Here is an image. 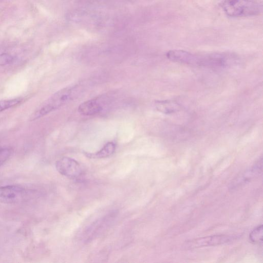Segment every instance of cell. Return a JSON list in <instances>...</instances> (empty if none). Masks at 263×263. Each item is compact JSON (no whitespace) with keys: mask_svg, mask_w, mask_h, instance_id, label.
I'll use <instances>...</instances> for the list:
<instances>
[{"mask_svg":"<svg viewBox=\"0 0 263 263\" xmlns=\"http://www.w3.org/2000/svg\"><path fill=\"white\" fill-rule=\"evenodd\" d=\"M263 235L262 225L257 226L250 233L249 238L254 243L262 242Z\"/></svg>","mask_w":263,"mask_h":263,"instance_id":"cell-10","label":"cell"},{"mask_svg":"<svg viewBox=\"0 0 263 263\" xmlns=\"http://www.w3.org/2000/svg\"><path fill=\"white\" fill-rule=\"evenodd\" d=\"M103 109V106L98 98L87 100L81 103L78 107V111L84 116L96 115Z\"/></svg>","mask_w":263,"mask_h":263,"instance_id":"cell-6","label":"cell"},{"mask_svg":"<svg viewBox=\"0 0 263 263\" xmlns=\"http://www.w3.org/2000/svg\"><path fill=\"white\" fill-rule=\"evenodd\" d=\"M116 145L112 142L106 144L104 147L96 153H85V155L90 158H103L111 155L115 152Z\"/></svg>","mask_w":263,"mask_h":263,"instance_id":"cell-8","label":"cell"},{"mask_svg":"<svg viewBox=\"0 0 263 263\" xmlns=\"http://www.w3.org/2000/svg\"><path fill=\"white\" fill-rule=\"evenodd\" d=\"M22 101L20 98L0 100V112L19 104Z\"/></svg>","mask_w":263,"mask_h":263,"instance_id":"cell-9","label":"cell"},{"mask_svg":"<svg viewBox=\"0 0 263 263\" xmlns=\"http://www.w3.org/2000/svg\"><path fill=\"white\" fill-rule=\"evenodd\" d=\"M12 150L9 148H0V166L10 157Z\"/></svg>","mask_w":263,"mask_h":263,"instance_id":"cell-11","label":"cell"},{"mask_svg":"<svg viewBox=\"0 0 263 263\" xmlns=\"http://www.w3.org/2000/svg\"><path fill=\"white\" fill-rule=\"evenodd\" d=\"M26 189L17 185H8L0 186V202L17 203L29 197Z\"/></svg>","mask_w":263,"mask_h":263,"instance_id":"cell-3","label":"cell"},{"mask_svg":"<svg viewBox=\"0 0 263 263\" xmlns=\"http://www.w3.org/2000/svg\"><path fill=\"white\" fill-rule=\"evenodd\" d=\"M13 57L6 53H3L0 55V65H5L12 62Z\"/></svg>","mask_w":263,"mask_h":263,"instance_id":"cell-12","label":"cell"},{"mask_svg":"<svg viewBox=\"0 0 263 263\" xmlns=\"http://www.w3.org/2000/svg\"><path fill=\"white\" fill-rule=\"evenodd\" d=\"M220 5L226 14L233 17L256 16L262 10V5L255 0H224Z\"/></svg>","mask_w":263,"mask_h":263,"instance_id":"cell-2","label":"cell"},{"mask_svg":"<svg viewBox=\"0 0 263 263\" xmlns=\"http://www.w3.org/2000/svg\"><path fill=\"white\" fill-rule=\"evenodd\" d=\"M77 89L76 86L69 87L55 92L34 110L30 120H35L60 108L76 97Z\"/></svg>","mask_w":263,"mask_h":263,"instance_id":"cell-1","label":"cell"},{"mask_svg":"<svg viewBox=\"0 0 263 263\" xmlns=\"http://www.w3.org/2000/svg\"><path fill=\"white\" fill-rule=\"evenodd\" d=\"M232 238L226 235H214L199 238L189 241L185 245L188 248L219 245L229 242Z\"/></svg>","mask_w":263,"mask_h":263,"instance_id":"cell-5","label":"cell"},{"mask_svg":"<svg viewBox=\"0 0 263 263\" xmlns=\"http://www.w3.org/2000/svg\"><path fill=\"white\" fill-rule=\"evenodd\" d=\"M155 105L159 111L166 114L175 112L180 109V105L172 100L156 101Z\"/></svg>","mask_w":263,"mask_h":263,"instance_id":"cell-7","label":"cell"},{"mask_svg":"<svg viewBox=\"0 0 263 263\" xmlns=\"http://www.w3.org/2000/svg\"><path fill=\"white\" fill-rule=\"evenodd\" d=\"M55 167L61 174L71 178L79 177L82 173V169L78 162L67 157L57 161Z\"/></svg>","mask_w":263,"mask_h":263,"instance_id":"cell-4","label":"cell"}]
</instances>
